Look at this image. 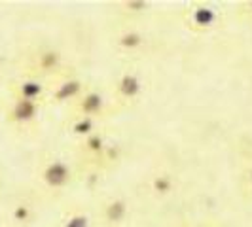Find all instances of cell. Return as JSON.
<instances>
[{
  "instance_id": "8992f818",
  "label": "cell",
  "mask_w": 252,
  "mask_h": 227,
  "mask_svg": "<svg viewBox=\"0 0 252 227\" xmlns=\"http://www.w3.org/2000/svg\"><path fill=\"white\" fill-rule=\"evenodd\" d=\"M191 19H193V23H195V25L211 27L213 23H215L216 13H215L213 8H205V6H201V8H195V10H193Z\"/></svg>"
},
{
  "instance_id": "52a82bcc",
  "label": "cell",
  "mask_w": 252,
  "mask_h": 227,
  "mask_svg": "<svg viewBox=\"0 0 252 227\" xmlns=\"http://www.w3.org/2000/svg\"><path fill=\"white\" fill-rule=\"evenodd\" d=\"M80 108L84 114H97L102 108V97L99 93H89L82 99Z\"/></svg>"
},
{
  "instance_id": "d6986e66",
  "label": "cell",
  "mask_w": 252,
  "mask_h": 227,
  "mask_svg": "<svg viewBox=\"0 0 252 227\" xmlns=\"http://www.w3.org/2000/svg\"><path fill=\"white\" fill-rule=\"evenodd\" d=\"M251 8H252V4H251Z\"/></svg>"
},
{
  "instance_id": "9a60e30c",
  "label": "cell",
  "mask_w": 252,
  "mask_h": 227,
  "mask_svg": "<svg viewBox=\"0 0 252 227\" xmlns=\"http://www.w3.org/2000/svg\"><path fill=\"white\" fill-rule=\"evenodd\" d=\"M27 216H29V208H27L25 204H19V206L13 210V218H15L17 222H25Z\"/></svg>"
},
{
  "instance_id": "4fadbf2b",
  "label": "cell",
  "mask_w": 252,
  "mask_h": 227,
  "mask_svg": "<svg viewBox=\"0 0 252 227\" xmlns=\"http://www.w3.org/2000/svg\"><path fill=\"white\" fill-rule=\"evenodd\" d=\"M88 226H89L88 216H74V218H70V220L66 222L64 227H88Z\"/></svg>"
},
{
  "instance_id": "5bb4252c",
  "label": "cell",
  "mask_w": 252,
  "mask_h": 227,
  "mask_svg": "<svg viewBox=\"0 0 252 227\" xmlns=\"http://www.w3.org/2000/svg\"><path fill=\"white\" fill-rule=\"evenodd\" d=\"M88 148H89V150H93V151H101L102 139H101V137H97V135L89 137V139H88Z\"/></svg>"
},
{
  "instance_id": "e0dca14e",
  "label": "cell",
  "mask_w": 252,
  "mask_h": 227,
  "mask_svg": "<svg viewBox=\"0 0 252 227\" xmlns=\"http://www.w3.org/2000/svg\"><path fill=\"white\" fill-rule=\"evenodd\" d=\"M251 180H252V170H251Z\"/></svg>"
},
{
  "instance_id": "ac0fdd59",
  "label": "cell",
  "mask_w": 252,
  "mask_h": 227,
  "mask_svg": "<svg viewBox=\"0 0 252 227\" xmlns=\"http://www.w3.org/2000/svg\"><path fill=\"white\" fill-rule=\"evenodd\" d=\"M0 63H2V59H0Z\"/></svg>"
},
{
  "instance_id": "8fae6325",
  "label": "cell",
  "mask_w": 252,
  "mask_h": 227,
  "mask_svg": "<svg viewBox=\"0 0 252 227\" xmlns=\"http://www.w3.org/2000/svg\"><path fill=\"white\" fill-rule=\"evenodd\" d=\"M171 186H173L171 178L165 176V174H161V176H158L154 180V189H156L158 193H167V191L171 189Z\"/></svg>"
},
{
  "instance_id": "ba28073f",
  "label": "cell",
  "mask_w": 252,
  "mask_h": 227,
  "mask_svg": "<svg viewBox=\"0 0 252 227\" xmlns=\"http://www.w3.org/2000/svg\"><path fill=\"white\" fill-rule=\"evenodd\" d=\"M127 214V206L124 201H114L106 206V220L108 222H122Z\"/></svg>"
},
{
  "instance_id": "6da1fadb",
  "label": "cell",
  "mask_w": 252,
  "mask_h": 227,
  "mask_svg": "<svg viewBox=\"0 0 252 227\" xmlns=\"http://www.w3.org/2000/svg\"><path fill=\"white\" fill-rule=\"evenodd\" d=\"M68 176H70V170H68V167H66L63 161H53V163L48 165V167L44 169V172H42L44 182H46L50 188H61V186H64Z\"/></svg>"
},
{
  "instance_id": "3957f363",
  "label": "cell",
  "mask_w": 252,
  "mask_h": 227,
  "mask_svg": "<svg viewBox=\"0 0 252 227\" xmlns=\"http://www.w3.org/2000/svg\"><path fill=\"white\" fill-rule=\"evenodd\" d=\"M120 93L124 95V97H127V99H133V97H137L140 91V82L137 76L133 74H126L122 80H120Z\"/></svg>"
},
{
  "instance_id": "5b68a950",
  "label": "cell",
  "mask_w": 252,
  "mask_h": 227,
  "mask_svg": "<svg viewBox=\"0 0 252 227\" xmlns=\"http://www.w3.org/2000/svg\"><path fill=\"white\" fill-rule=\"evenodd\" d=\"M80 82L78 80H68V82H64V84H61L59 85V89L55 91V99L57 101H66V99H72V97H76L78 93H80Z\"/></svg>"
},
{
  "instance_id": "7a4b0ae2",
  "label": "cell",
  "mask_w": 252,
  "mask_h": 227,
  "mask_svg": "<svg viewBox=\"0 0 252 227\" xmlns=\"http://www.w3.org/2000/svg\"><path fill=\"white\" fill-rule=\"evenodd\" d=\"M38 104L34 101H25V99H17L13 102L12 110H10V119L13 123H29L36 117Z\"/></svg>"
},
{
  "instance_id": "9c48e42d",
  "label": "cell",
  "mask_w": 252,
  "mask_h": 227,
  "mask_svg": "<svg viewBox=\"0 0 252 227\" xmlns=\"http://www.w3.org/2000/svg\"><path fill=\"white\" fill-rule=\"evenodd\" d=\"M38 63H40L42 70H53L59 64V53L57 51H44V53H40Z\"/></svg>"
},
{
  "instance_id": "30bf717a",
  "label": "cell",
  "mask_w": 252,
  "mask_h": 227,
  "mask_svg": "<svg viewBox=\"0 0 252 227\" xmlns=\"http://www.w3.org/2000/svg\"><path fill=\"white\" fill-rule=\"evenodd\" d=\"M142 44V36L139 32H126L120 36V46L126 48V50H135Z\"/></svg>"
},
{
  "instance_id": "277c9868",
  "label": "cell",
  "mask_w": 252,
  "mask_h": 227,
  "mask_svg": "<svg viewBox=\"0 0 252 227\" xmlns=\"http://www.w3.org/2000/svg\"><path fill=\"white\" fill-rule=\"evenodd\" d=\"M17 93H19V99L36 102V99L42 95V85H40V82H36V80H25V82L19 85Z\"/></svg>"
},
{
  "instance_id": "2e32d148",
  "label": "cell",
  "mask_w": 252,
  "mask_h": 227,
  "mask_svg": "<svg viewBox=\"0 0 252 227\" xmlns=\"http://www.w3.org/2000/svg\"><path fill=\"white\" fill-rule=\"evenodd\" d=\"M127 6H129V10H142V8H146V2H127Z\"/></svg>"
},
{
  "instance_id": "7c38bea8",
  "label": "cell",
  "mask_w": 252,
  "mask_h": 227,
  "mask_svg": "<svg viewBox=\"0 0 252 227\" xmlns=\"http://www.w3.org/2000/svg\"><path fill=\"white\" fill-rule=\"evenodd\" d=\"M91 129H93L91 119H80V121L74 125V133H78V135H89Z\"/></svg>"
}]
</instances>
